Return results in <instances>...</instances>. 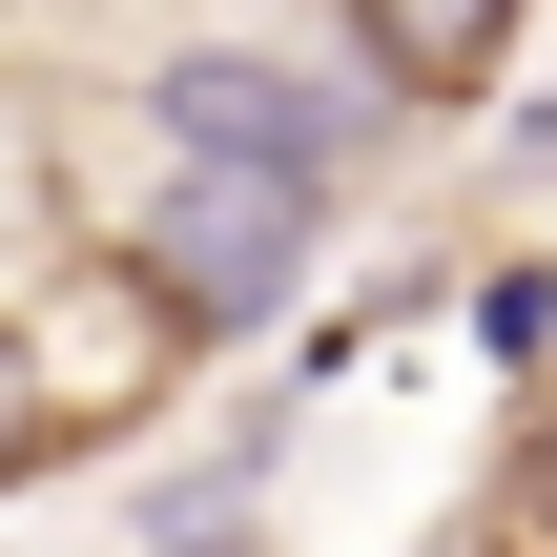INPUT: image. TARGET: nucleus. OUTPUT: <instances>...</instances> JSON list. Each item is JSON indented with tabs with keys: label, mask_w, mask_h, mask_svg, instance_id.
Here are the masks:
<instances>
[{
	"label": "nucleus",
	"mask_w": 557,
	"mask_h": 557,
	"mask_svg": "<svg viewBox=\"0 0 557 557\" xmlns=\"http://www.w3.org/2000/svg\"><path fill=\"white\" fill-rule=\"evenodd\" d=\"M517 165H557V83H537V103H517Z\"/></svg>",
	"instance_id": "5"
},
{
	"label": "nucleus",
	"mask_w": 557,
	"mask_h": 557,
	"mask_svg": "<svg viewBox=\"0 0 557 557\" xmlns=\"http://www.w3.org/2000/svg\"><path fill=\"white\" fill-rule=\"evenodd\" d=\"M455 331H475V372H557V248L455 269Z\"/></svg>",
	"instance_id": "4"
},
{
	"label": "nucleus",
	"mask_w": 557,
	"mask_h": 557,
	"mask_svg": "<svg viewBox=\"0 0 557 557\" xmlns=\"http://www.w3.org/2000/svg\"><path fill=\"white\" fill-rule=\"evenodd\" d=\"M331 21H351V62L393 103H496V62H517L537 0H331Z\"/></svg>",
	"instance_id": "3"
},
{
	"label": "nucleus",
	"mask_w": 557,
	"mask_h": 557,
	"mask_svg": "<svg viewBox=\"0 0 557 557\" xmlns=\"http://www.w3.org/2000/svg\"><path fill=\"white\" fill-rule=\"evenodd\" d=\"M145 124L165 145H248V165H372V124H393V83H310L289 41H165L145 62Z\"/></svg>",
	"instance_id": "2"
},
{
	"label": "nucleus",
	"mask_w": 557,
	"mask_h": 557,
	"mask_svg": "<svg viewBox=\"0 0 557 557\" xmlns=\"http://www.w3.org/2000/svg\"><path fill=\"white\" fill-rule=\"evenodd\" d=\"M124 269L186 310V351H248L310 310L331 269V165H248V145H165V186L124 207Z\"/></svg>",
	"instance_id": "1"
}]
</instances>
